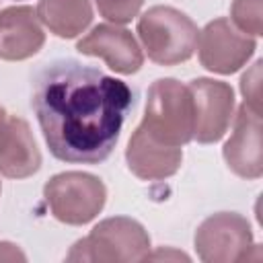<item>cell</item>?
<instances>
[{"label": "cell", "instance_id": "obj_1", "mask_svg": "<svg viewBox=\"0 0 263 263\" xmlns=\"http://www.w3.org/2000/svg\"><path fill=\"white\" fill-rule=\"evenodd\" d=\"M31 105L58 160L97 164L113 152L134 92L123 80L97 68L55 60L37 72Z\"/></svg>", "mask_w": 263, "mask_h": 263}, {"label": "cell", "instance_id": "obj_2", "mask_svg": "<svg viewBox=\"0 0 263 263\" xmlns=\"http://www.w3.org/2000/svg\"><path fill=\"white\" fill-rule=\"evenodd\" d=\"M140 127L160 144L183 148L193 140V103L185 84L175 78H158L146 95Z\"/></svg>", "mask_w": 263, "mask_h": 263}, {"label": "cell", "instance_id": "obj_3", "mask_svg": "<svg viewBox=\"0 0 263 263\" xmlns=\"http://www.w3.org/2000/svg\"><path fill=\"white\" fill-rule=\"evenodd\" d=\"M138 37L154 64L175 66L195 53L199 29L185 12L158 4L140 14Z\"/></svg>", "mask_w": 263, "mask_h": 263}, {"label": "cell", "instance_id": "obj_4", "mask_svg": "<svg viewBox=\"0 0 263 263\" xmlns=\"http://www.w3.org/2000/svg\"><path fill=\"white\" fill-rule=\"evenodd\" d=\"M150 253V234L146 228L125 216L101 220L88 236L74 242L68 261H99V263H132L144 261Z\"/></svg>", "mask_w": 263, "mask_h": 263}, {"label": "cell", "instance_id": "obj_5", "mask_svg": "<svg viewBox=\"0 0 263 263\" xmlns=\"http://www.w3.org/2000/svg\"><path fill=\"white\" fill-rule=\"evenodd\" d=\"M45 203L55 220L82 226L95 220L107 201L105 183L82 171H68L53 175L43 187Z\"/></svg>", "mask_w": 263, "mask_h": 263}, {"label": "cell", "instance_id": "obj_6", "mask_svg": "<svg viewBox=\"0 0 263 263\" xmlns=\"http://www.w3.org/2000/svg\"><path fill=\"white\" fill-rule=\"evenodd\" d=\"M193 245L203 263L245 261L255 247L251 224L236 212H218L205 218L195 230Z\"/></svg>", "mask_w": 263, "mask_h": 263}, {"label": "cell", "instance_id": "obj_7", "mask_svg": "<svg viewBox=\"0 0 263 263\" xmlns=\"http://www.w3.org/2000/svg\"><path fill=\"white\" fill-rule=\"evenodd\" d=\"M193 103V140L214 144L222 140L234 117V90L214 78H195L187 84Z\"/></svg>", "mask_w": 263, "mask_h": 263}, {"label": "cell", "instance_id": "obj_8", "mask_svg": "<svg viewBox=\"0 0 263 263\" xmlns=\"http://www.w3.org/2000/svg\"><path fill=\"white\" fill-rule=\"evenodd\" d=\"M257 41L251 35L238 31L230 18L210 21L197 37L199 62L205 70L216 74H232L240 70L255 53Z\"/></svg>", "mask_w": 263, "mask_h": 263}, {"label": "cell", "instance_id": "obj_9", "mask_svg": "<svg viewBox=\"0 0 263 263\" xmlns=\"http://www.w3.org/2000/svg\"><path fill=\"white\" fill-rule=\"evenodd\" d=\"M76 49L82 55L101 58L113 72L125 76L136 74L144 64L142 47L132 31L113 23L92 27V31L76 43Z\"/></svg>", "mask_w": 263, "mask_h": 263}, {"label": "cell", "instance_id": "obj_10", "mask_svg": "<svg viewBox=\"0 0 263 263\" xmlns=\"http://www.w3.org/2000/svg\"><path fill=\"white\" fill-rule=\"evenodd\" d=\"M228 168L242 179H259L263 175L261 148V113H255L245 103L234 115V127L222 148Z\"/></svg>", "mask_w": 263, "mask_h": 263}, {"label": "cell", "instance_id": "obj_11", "mask_svg": "<svg viewBox=\"0 0 263 263\" xmlns=\"http://www.w3.org/2000/svg\"><path fill=\"white\" fill-rule=\"evenodd\" d=\"M43 43L45 33L31 6H10L0 10V60H29L43 47Z\"/></svg>", "mask_w": 263, "mask_h": 263}, {"label": "cell", "instance_id": "obj_12", "mask_svg": "<svg viewBox=\"0 0 263 263\" xmlns=\"http://www.w3.org/2000/svg\"><path fill=\"white\" fill-rule=\"evenodd\" d=\"M41 166V152L29 123L23 117L8 115L0 127V175L8 179H27Z\"/></svg>", "mask_w": 263, "mask_h": 263}, {"label": "cell", "instance_id": "obj_13", "mask_svg": "<svg viewBox=\"0 0 263 263\" xmlns=\"http://www.w3.org/2000/svg\"><path fill=\"white\" fill-rule=\"evenodd\" d=\"M125 162L138 179L160 181L173 177L181 168L183 150L156 142L138 125L125 148Z\"/></svg>", "mask_w": 263, "mask_h": 263}, {"label": "cell", "instance_id": "obj_14", "mask_svg": "<svg viewBox=\"0 0 263 263\" xmlns=\"http://www.w3.org/2000/svg\"><path fill=\"white\" fill-rule=\"evenodd\" d=\"M35 12L39 23L62 39L78 37L92 21L90 0H39Z\"/></svg>", "mask_w": 263, "mask_h": 263}, {"label": "cell", "instance_id": "obj_15", "mask_svg": "<svg viewBox=\"0 0 263 263\" xmlns=\"http://www.w3.org/2000/svg\"><path fill=\"white\" fill-rule=\"evenodd\" d=\"M232 25L245 35L259 37L263 33V16H261V0H232L230 6Z\"/></svg>", "mask_w": 263, "mask_h": 263}, {"label": "cell", "instance_id": "obj_16", "mask_svg": "<svg viewBox=\"0 0 263 263\" xmlns=\"http://www.w3.org/2000/svg\"><path fill=\"white\" fill-rule=\"evenodd\" d=\"M101 16L113 25H125L138 16L144 0H95Z\"/></svg>", "mask_w": 263, "mask_h": 263}, {"label": "cell", "instance_id": "obj_17", "mask_svg": "<svg viewBox=\"0 0 263 263\" xmlns=\"http://www.w3.org/2000/svg\"><path fill=\"white\" fill-rule=\"evenodd\" d=\"M240 92L245 105L255 113H261V60H257L240 78Z\"/></svg>", "mask_w": 263, "mask_h": 263}, {"label": "cell", "instance_id": "obj_18", "mask_svg": "<svg viewBox=\"0 0 263 263\" xmlns=\"http://www.w3.org/2000/svg\"><path fill=\"white\" fill-rule=\"evenodd\" d=\"M27 255L12 242H0V261H25Z\"/></svg>", "mask_w": 263, "mask_h": 263}, {"label": "cell", "instance_id": "obj_19", "mask_svg": "<svg viewBox=\"0 0 263 263\" xmlns=\"http://www.w3.org/2000/svg\"><path fill=\"white\" fill-rule=\"evenodd\" d=\"M156 257H164V259L173 257V259H185V261L189 259L187 255H183V253H175V251H158V253H152V255L148 253V255H146V259H156Z\"/></svg>", "mask_w": 263, "mask_h": 263}, {"label": "cell", "instance_id": "obj_20", "mask_svg": "<svg viewBox=\"0 0 263 263\" xmlns=\"http://www.w3.org/2000/svg\"><path fill=\"white\" fill-rule=\"evenodd\" d=\"M6 117H8V115H6V111H4V107L0 105V127H2V123L6 121Z\"/></svg>", "mask_w": 263, "mask_h": 263}]
</instances>
